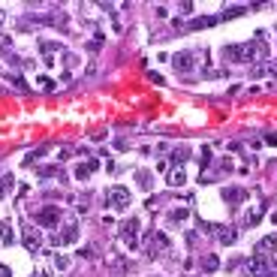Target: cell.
<instances>
[{
	"label": "cell",
	"instance_id": "obj_1",
	"mask_svg": "<svg viewBox=\"0 0 277 277\" xmlns=\"http://www.w3.org/2000/svg\"><path fill=\"white\" fill-rule=\"evenodd\" d=\"M259 39H250V42H241V45H229L226 48V57H232L235 63H253V60H265L268 57V45H265V33L259 30L256 33Z\"/></svg>",
	"mask_w": 277,
	"mask_h": 277
},
{
	"label": "cell",
	"instance_id": "obj_2",
	"mask_svg": "<svg viewBox=\"0 0 277 277\" xmlns=\"http://www.w3.org/2000/svg\"><path fill=\"white\" fill-rule=\"evenodd\" d=\"M60 217H63V211H60L57 205H42L39 211H33V220H36L42 229H54V226L60 223Z\"/></svg>",
	"mask_w": 277,
	"mask_h": 277
},
{
	"label": "cell",
	"instance_id": "obj_3",
	"mask_svg": "<svg viewBox=\"0 0 277 277\" xmlns=\"http://www.w3.org/2000/svg\"><path fill=\"white\" fill-rule=\"evenodd\" d=\"M130 202H133V196H130V190L127 187H112L109 193H106V205L109 208H115V211H124V208H130Z\"/></svg>",
	"mask_w": 277,
	"mask_h": 277
},
{
	"label": "cell",
	"instance_id": "obj_4",
	"mask_svg": "<svg viewBox=\"0 0 277 277\" xmlns=\"http://www.w3.org/2000/svg\"><path fill=\"white\" fill-rule=\"evenodd\" d=\"M139 229H142L139 217H130V220L121 226V238H124V244H127L130 250H136V247H139Z\"/></svg>",
	"mask_w": 277,
	"mask_h": 277
},
{
	"label": "cell",
	"instance_id": "obj_5",
	"mask_svg": "<svg viewBox=\"0 0 277 277\" xmlns=\"http://www.w3.org/2000/svg\"><path fill=\"white\" fill-rule=\"evenodd\" d=\"M145 247H148V256H160L163 250H169V238L163 232H148L145 235Z\"/></svg>",
	"mask_w": 277,
	"mask_h": 277
},
{
	"label": "cell",
	"instance_id": "obj_6",
	"mask_svg": "<svg viewBox=\"0 0 277 277\" xmlns=\"http://www.w3.org/2000/svg\"><path fill=\"white\" fill-rule=\"evenodd\" d=\"M247 274L250 277H268L271 274V265H268V256H262V253H256L250 262H247Z\"/></svg>",
	"mask_w": 277,
	"mask_h": 277
},
{
	"label": "cell",
	"instance_id": "obj_7",
	"mask_svg": "<svg viewBox=\"0 0 277 277\" xmlns=\"http://www.w3.org/2000/svg\"><path fill=\"white\" fill-rule=\"evenodd\" d=\"M51 241H54V244H75V241H78V223L69 220V223L63 226V232H57Z\"/></svg>",
	"mask_w": 277,
	"mask_h": 277
},
{
	"label": "cell",
	"instance_id": "obj_8",
	"mask_svg": "<svg viewBox=\"0 0 277 277\" xmlns=\"http://www.w3.org/2000/svg\"><path fill=\"white\" fill-rule=\"evenodd\" d=\"M21 244L30 250V253H39V247H42V238H39V229H24L21 232Z\"/></svg>",
	"mask_w": 277,
	"mask_h": 277
},
{
	"label": "cell",
	"instance_id": "obj_9",
	"mask_svg": "<svg viewBox=\"0 0 277 277\" xmlns=\"http://www.w3.org/2000/svg\"><path fill=\"white\" fill-rule=\"evenodd\" d=\"M166 184H169V187H184V184H187V169H184V166H175V169H169V175H166Z\"/></svg>",
	"mask_w": 277,
	"mask_h": 277
},
{
	"label": "cell",
	"instance_id": "obj_10",
	"mask_svg": "<svg viewBox=\"0 0 277 277\" xmlns=\"http://www.w3.org/2000/svg\"><path fill=\"white\" fill-rule=\"evenodd\" d=\"M175 69H178V72H190V69H193V51L175 54Z\"/></svg>",
	"mask_w": 277,
	"mask_h": 277
},
{
	"label": "cell",
	"instance_id": "obj_11",
	"mask_svg": "<svg viewBox=\"0 0 277 277\" xmlns=\"http://www.w3.org/2000/svg\"><path fill=\"white\" fill-rule=\"evenodd\" d=\"M100 169V160H87V163H81V166H75V178L78 181H84L90 172H97Z\"/></svg>",
	"mask_w": 277,
	"mask_h": 277
},
{
	"label": "cell",
	"instance_id": "obj_12",
	"mask_svg": "<svg viewBox=\"0 0 277 277\" xmlns=\"http://www.w3.org/2000/svg\"><path fill=\"white\" fill-rule=\"evenodd\" d=\"M223 199H226V202H238V205H241V202L247 199V190H241V187H226V190H223Z\"/></svg>",
	"mask_w": 277,
	"mask_h": 277
},
{
	"label": "cell",
	"instance_id": "obj_13",
	"mask_svg": "<svg viewBox=\"0 0 277 277\" xmlns=\"http://www.w3.org/2000/svg\"><path fill=\"white\" fill-rule=\"evenodd\" d=\"M217 238H220V244H235L238 241V232L232 226H220L217 229Z\"/></svg>",
	"mask_w": 277,
	"mask_h": 277
},
{
	"label": "cell",
	"instance_id": "obj_14",
	"mask_svg": "<svg viewBox=\"0 0 277 277\" xmlns=\"http://www.w3.org/2000/svg\"><path fill=\"white\" fill-rule=\"evenodd\" d=\"M277 247V235H268V238H262L259 244H256V253H262V256H268L271 250Z\"/></svg>",
	"mask_w": 277,
	"mask_h": 277
},
{
	"label": "cell",
	"instance_id": "obj_15",
	"mask_svg": "<svg viewBox=\"0 0 277 277\" xmlns=\"http://www.w3.org/2000/svg\"><path fill=\"white\" fill-rule=\"evenodd\" d=\"M136 181H139V187H142L145 193H151V190H154V181H151V172H145V169H139V172H136Z\"/></svg>",
	"mask_w": 277,
	"mask_h": 277
},
{
	"label": "cell",
	"instance_id": "obj_16",
	"mask_svg": "<svg viewBox=\"0 0 277 277\" xmlns=\"http://www.w3.org/2000/svg\"><path fill=\"white\" fill-rule=\"evenodd\" d=\"M262 217H265V205H253V211L247 214V226H256Z\"/></svg>",
	"mask_w": 277,
	"mask_h": 277
},
{
	"label": "cell",
	"instance_id": "obj_17",
	"mask_svg": "<svg viewBox=\"0 0 277 277\" xmlns=\"http://www.w3.org/2000/svg\"><path fill=\"white\" fill-rule=\"evenodd\" d=\"M0 241H3V244H12V241H15V232H12V226H9L6 220H0Z\"/></svg>",
	"mask_w": 277,
	"mask_h": 277
},
{
	"label": "cell",
	"instance_id": "obj_18",
	"mask_svg": "<svg viewBox=\"0 0 277 277\" xmlns=\"http://www.w3.org/2000/svg\"><path fill=\"white\" fill-rule=\"evenodd\" d=\"M187 217H190V208H175V211H169V220H175V223H178V220H187Z\"/></svg>",
	"mask_w": 277,
	"mask_h": 277
},
{
	"label": "cell",
	"instance_id": "obj_19",
	"mask_svg": "<svg viewBox=\"0 0 277 277\" xmlns=\"http://www.w3.org/2000/svg\"><path fill=\"white\" fill-rule=\"evenodd\" d=\"M12 184H15V181H12V175H3V178H0V199L12 190Z\"/></svg>",
	"mask_w": 277,
	"mask_h": 277
},
{
	"label": "cell",
	"instance_id": "obj_20",
	"mask_svg": "<svg viewBox=\"0 0 277 277\" xmlns=\"http://www.w3.org/2000/svg\"><path fill=\"white\" fill-rule=\"evenodd\" d=\"M247 9H250V6H229V9L223 12V18H235V15H244Z\"/></svg>",
	"mask_w": 277,
	"mask_h": 277
},
{
	"label": "cell",
	"instance_id": "obj_21",
	"mask_svg": "<svg viewBox=\"0 0 277 277\" xmlns=\"http://www.w3.org/2000/svg\"><path fill=\"white\" fill-rule=\"evenodd\" d=\"M214 21H217V18H196V21H190L187 27H190V30H199V27H208V24H214Z\"/></svg>",
	"mask_w": 277,
	"mask_h": 277
},
{
	"label": "cell",
	"instance_id": "obj_22",
	"mask_svg": "<svg viewBox=\"0 0 277 277\" xmlns=\"http://www.w3.org/2000/svg\"><path fill=\"white\" fill-rule=\"evenodd\" d=\"M217 265H220V259H217V256H214V253H211V256H205V259H202V268H205V271H214V268H217Z\"/></svg>",
	"mask_w": 277,
	"mask_h": 277
},
{
	"label": "cell",
	"instance_id": "obj_23",
	"mask_svg": "<svg viewBox=\"0 0 277 277\" xmlns=\"http://www.w3.org/2000/svg\"><path fill=\"white\" fill-rule=\"evenodd\" d=\"M39 175H42V178H57V175H60V169H57V166H42V169H39Z\"/></svg>",
	"mask_w": 277,
	"mask_h": 277
},
{
	"label": "cell",
	"instance_id": "obj_24",
	"mask_svg": "<svg viewBox=\"0 0 277 277\" xmlns=\"http://www.w3.org/2000/svg\"><path fill=\"white\" fill-rule=\"evenodd\" d=\"M172 157H175V163L181 166V163H184V160L190 157V151H187V148H175V154H172Z\"/></svg>",
	"mask_w": 277,
	"mask_h": 277
},
{
	"label": "cell",
	"instance_id": "obj_25",
	"mask_svg": "<svg viewBox=\"0 0 277 277\" xmlns=\"http://www.w3.org/2000/svg\"><path fill=\"white\" fill-rule=\"evenodd\" d=\"M39 84H42V90H48V94L54 90V81H51V78H45V75H39Z\"/></svg>",
	"mask_w": 277,
	"mask_h": 277
},
{
	"label": "cell",
	"instance_id": "obj_26",
	"mask_svg": "<svg viewBox=\"0 0 277 277\" xmlns=\"http://www.w3.org/2000/svg\"><path fill=\"white\" fill-rule=\"evenodd\" d=\"M54 265H57V268H69V259H66V256H54Z\"/></svg>",
	"mask_w": 277,
	"mask_h": 277
},
{
	"label": "cell",
	"instance_id": "obj_27",
	"mask_svg": "<svg viewBox=\"0 0 277 277\" xmlns=\"http://www.w3.org/2000/svg\"><path fill=\"white\" fill-rule=\"evenodd\" d=\"M148 78H151V81H157V84H166V81H163V75H157V72H148Z\"/></svg>",
	"mask_w": 277,
	"mask_h": 277
},
{
	"label": "cell",
	"instance_id": "obj_28",
	"mask_svg": "<svg viewBox=\"0 0 277 277\" xmlns=\"http://www.w3.org/2000/svg\"><path fill=\"white\" fill-rule=\"evenodd\" d=\"M265 145H277V133H268V136H265Z\"/></svg>",
	"mask_w": 277,
	"mask_h": 277
},
{
	"label": "cell",
	"instance_id": "obj_29",
	"mask_svg": "<svg viewBox=\"0 0 277 277\" xmlns=\"http://www.w3.org/2000/svg\"><path fill=\"white\" fill-rule=\"evenodd\" d=\"M0 277H12V271H9L6 265H0Z\"/></svg>",
	"mask_w": 277,
	"mask_h": 277
},
{
	"label": "cell",
	"instance_id": "obj_30",
	"mask_svg": "<svg viewBox=\"0 0 277 277\" xmlns=\"http://www.w3.org/2000/svg\"><path fill=\"white\" fill-rule=\"evenodd\" d=\"M268 277H277V271H271V274H268Z\"/></svg>",
	"mask_w": 277,
	"mask_h": 277
},
{
	"label": "cell",
	"instance_id": "obj_31",
	"mask_svg": "<svg viewBox=\"0 0 277 277\" xmlns=\"http://www.w3.org/2000/svg\"><path fill=\"white\" fill-rule=\"evenodd\" d=\"M0 21H3V15H0Z\"/></svg>",
	"mask_w": 277,
	"mask_h": 277
}]
</instances>
